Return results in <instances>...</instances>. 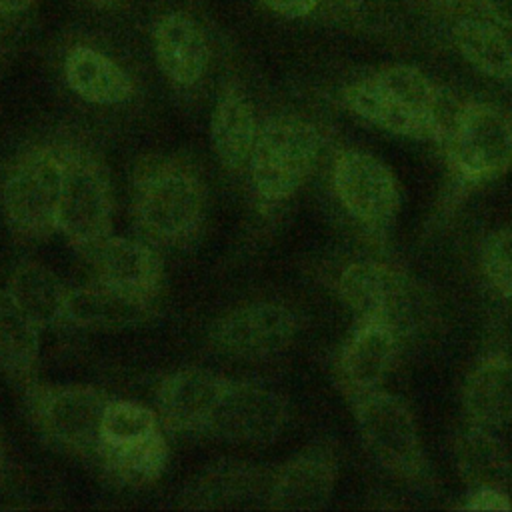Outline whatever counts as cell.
<instances>
[{"mask_svg":"<svg viewBox=\"0 0 512 512\" xmlns=\"http://www.w3.org/2000/svg\"><path fill=\"white\" fill-rule=\"evenodd\" d=\"M324 154L320 126L298 112L260 118L242 192L256 224L254 236L270 232L294 196L314 174Z\"/></svg>","mask_w":512,"mask_h":512,"instance_id":"obj_2","label":"cell"},{"mask_svg":"<svg viewBox=\"0 0 512 512\" xmlns=\"http://www.w3.org/2000/svg\"><path fill=\"white\" fill-rule=\"evenodd\" d=\"M346 110L394 136L442 144L460 106L420 68L384 66L340 90Z\"/></svg>","mask_w":512,"mask_h":512,"instance_id":"obj_3","label":"cell"},{"mask_svg":"<svg viewBox=\"0 0 512 512\" xmlns=\"http://www.w3.org/2000/svg\"><path fill=\"white\" fill-rule=\"evenodd\" d=\"M442 146L460 182H492L512 168V114L488 100L460 102Z\"/></svg>","mask_w":512,"mask_h":512,"instance_id":"obj_8","label":"cell"},{"mask_svg":"<svg viewBox=\"0 0 512 512\" xmlns=\"http://www.w3.org/2000/svg\"><path fill=\"white\" fill-rule=\"evenodd\" d=\"M454 462L462 482L474 488L512 486V456L490 428L472 424L454 440Z\"/></svg>","mask_w":512,"mask_h":512,"instance_id":"obj_27","label":"cell"},{"mask_svg":"<svg viewBox=\"0 0 512 512\" xmlns=\"http://www.w3.org/2000/svg\"><path fill=\"white\" fill-rule=\"evenodd\" d=\"M42 330L0 288V372L20 394L40 380Z\"/></svg>","mask_w":512,"mask_h":512,"instance_id":"obj_26","label":"cell"},{"mask_svg":"<svg viewBox=\"0 0 512 512\" xmlns=\"http://www.w3.org/2000/svg\"><path fill=\"white\" fill-rule=\"evenodd\" d=\"M116 196L110 168L86 136L68 134L58 234L84 260L112 236Z\"/></svg>","mask_w":512,"mask_h":512,"instance_id":"obj_6","label":"cell"},{"mask_svg":"<svg viewBox=\"0 0 512 512\" xmlns=\"http://www.w3.org/2000/svg\"><path fill=\"white\" fill-rule=\"evenodd\" d=\"M480 268L488 284L512 302V226L498 228L484 240Z\"/></svg>","mask_w":512,"mask_h":512,"instance_id":"obj_28","label":"cell"},{"mask_svg":"<svg viewBox=\"0 0 512 512\" xmlns=\"http://www.w3.org/2000/svg\"><path fill=\"white\" fill-rule=\"evenodd\" d=\"M350 402L370 456L396 476L418 480L426 472V458L410 406L398 394L380 388Z\"/></svg>","mask_w":512,"mask_h":512,"instance_id":"obj_10","label":"cell"},{"mask_svg":"<svg viewBox=\"0 0 512 512\" xmlns=\"http://www.w3.org/2000/svg\"><path fill=\"white\" fill-rule=\"evenodd\" d=\"M36 0H0V20H16L26 14Z\"/></svg>","mask_w":512,"mask_h":512,"instance_id":"obj_33","label":"cell"},{"mask_svg":"<svg viewBox=\"0 0 512 512\" xmlns=\"http://www.w3.org/2000/svg\"><path fill=\"white\" fill-rule=\"evenodd\" d=\"M456 52L480 74L512 82V32L482 14H460L450 26Z\"/></svg>","mask_w":512,"mask_h":512,"instance_id":"obj_25","label":"cell"},{"mask_svg":"<svg viewBox=\"0 0 512 512\" xmlns=\"http://www.w3.org/2000/svg\"><path fill=\"white\" fill-rule=\"evenodd\" d=\"M474 8L512 32V0H476Z\"/></svg>","mask_w":512,"mask_h":512,"instance_id":"obj_31","label":"cell"},{"mask_svg":"<svg viewBox=\"0 0 512 512\" xmlns=\"http://www.w3.org/2000/svg\"><path fill=\"white\" fill-rule=\"evenodd\" d=\"M38 438L54 452L80 462H94L98 430L114 398L94 384H56L36 380L18 394Z\"/></svg>","mask_w":512,"mask_h":512,"instance_id":"obj_7","label":"cell"},{"mask_svg":"<svg viewBox=\"0 0 512 512\" xmlns=\"http://www.w3.org/2000/svg\"><path fill=\"white\" fill-rule=\"evenodd\" d=\"M134 234L160 250H192L210 222V186L184 152H150L134 160L128 184Z\"/></svg>","mask_w":512,"mask_h":512,"instance_id":"obj_1","label":"cell"},{"mask_svg":"<svg viewBox=\"0 0 512 512\" xmlns=\"http://www.w3.org/2000/svg\"><path fill=\"white\" fill-rule=\"evenodd\" d=\"M62 74L66 86L94 106H122L136 96V82L130 72L88 44H76L64 54Z\"/></svg>","mask_w":512,"mask_h":512,"instance_id":"obj_22","label":"cell"},{"mask_svg":"<svg viewBox=\"0 0 512 512\" xmlns=\"http://www.w3.org/2000/svg\"><path fill=\"white\" fill-rule=\"evenodd\" d=\"M288 420L290 404L278 390L256 380L232 378L218 398L202 438L268 446L280 438Z\"/></svg>","mask_w":512,"mask_h":512,"instance_id":"obj_11","label":"cell"},{"mask_svg":"<svg viewBox=\"0 0 512 512\" xmlns=\"http://www.w3.org/2000/svg\"><path fill=\"white\" fill-rule=\"evenodd\" d=\"M162 304L144 302L88 280L68 286L64 328L74 330H128L158 318Z\"/></svg>","mask_w":512,"mask_h":512,"instance_id":"obj_21","label":"cell"},{"mask_svg":"<svg viewBox=\"0 0 512 512\" xmlns=\"http://www.w3.org/2000/svg\"><path fill=\"white\" fill-rule=\"evenodd\" d=\"M330 188L342 210L366 228L386 226L400 206V188L390 166L358 148H340L334 154Z\"/></svg>","mask_w":512,"mask_h":512,"instance_id":"obj_12","label":"cell"},{"mask_svg":"<svg viewBox=\"0 0 512 512\" xmlns=\"http://www.w3.org/2000/svg\"><path fill=\"white\" fill-rule=\"evenodd\" d=\"M260 118L246 86L230 78L214 100L210 114V146L226 178L240 190L256 142Z\"/></svg>","mask_w":512,"mask_h":512,"instance_id":"obj_17","label":"cell"},{"mask_svg":"<svg viewBox=\"0 0 512 512\" xmlns=\"http://www.w3.org/2000/svg\"><path fill=\"white\" fill-rule=\"evenodd\" d=\"M70 130L26 140L0 174V212L14 242L34 246L58 234Z\"/></svg>","mask_w":512,"mask_h":512,"instance_id":"obj_4","label":"cell"},{"mask_svg":"<svg viewBox=\"0 0 512 512\" xmlns=\"http://www.w3.org/2000/svg\"><path fill=\"white\" fill-rule=\"evenodd\" d=\"M300 314L276 298H252L218 314L206 328V348L236 362H264L284 354L300 332Z\"/></svg>","mask_w":512,"mask_h":512,"instance_id":"obj_9","label":"cell"},{"mask_svg":"<svg viewBox=\"0 0 512 512\" xmlns=\"http://www.w3.org/2000/svg\"><path fill=\"white\" fill-rule=\"evenodd\" d=\"M340 2H346V0H340Z\"/></svg>","mask_w":512,"mask_h":512,"instance_id":"obj_36","label":"cell"},{"mask_svg":"<svg viewBox=\"0 0 512 512\" xmlns=\"http://www.w3.org/2000/svg\"><path fill=\"white\" fill-rule=\"evenodd\" d=\"M232 376L186 366L164 374L154 390V408L174 438H202L204 426Z\"/></svg>","mask_w":512,"mask_h":512,"instance_id":"obj_16","label":"cell"},{"mask_svg":"<svg viewBox=\"0 0 512 512\" xmlns=\"http://www.w3.org/2000/svg\"><path fill=\"white\" fill-rule=\"evenodd\" d=\"M400 332L382 320H358L336 356V380L352 400L376 390L388 376Z\"/></svg>","mask_w":512,"mask_h":512,"instance_id":"obj_19","label":"cell"},{"mask_svg":"<svg viewBox=\"0 0 512 512\" xmlns=\"http://www.w3.org/2000/svg\"><path fill=\"white\" fill-rule=\"evenodd\" d=\"M438 2L444 6H450V8H464V6L474 4L476 0H438Z\"/></svg>","mask_w":512,"mask_h":512,"instance_id":"obj_35","label":"cell"},{"mask_svg":"<svg viewBox=\"0 0 512 512\" xmlns=\"http://www.w3.org/2000/svg\"><path fill=\"white\" fill-rule=\"evenodd\" d=\"M340 302L358 320H382L398 332L410 322L412 286L408 278L378 260H354L336 276Z\"/></svg>","mask_w":512,"mask_h":512,"instance_id":"obj_14","label":"cell"},{"mask_svg":"<svg viewBox=\"0 0 512 512\" xmlns=\"http://www.w3.org/2000/svg\"><path fill=\"white\" fill-rule=\"evenodd\" d=\"M86 2L98 10H112L122 4V0H86Z\"/></svg>","mask_w":512,"mask_h":512,"instance_id":"obj_34","label":"cell"},{"mask_svg":"<svg viewBox=\"0 0 512 512\" xmlns=\"http://www.w3.org/2000/svg\"><path fill=\"white\" fill-rule=\"evenodd\" d=\"M336 448L318 440L266 468L264 510L310 512L324 508L338 482Z\"/></svg>","mask_w":512,"mask_h":512,"instance_id":"obj_13","label":"cell"},{"mask_svg":"<svg viewBox=\"0 0 512 512\" xmlns=\"http://www.w3.org/2000/svg\"><path fill=\"white\" fill-rule=\"evenodd\" d=\"M268 464L222 458L202 468L176 496L182 510L264 508Z\"/></svg>","mask_w":512,"mask_h":512,"instance_id":"obj_18","label":"cell"},{"mask_svg":"<svg viewBox=\"0 0 512 512\" xmlns=\"http://www.w3.org/2000/svg\"><path fill=\"white\" fill-rule=\"evenodd\" d=\"M168 438L154 406L114 396L98 430L92 466L118 488H150L168 468Z\"/></svg>","mask_w":512,"mask_h":512,"instance_id":"obj_5","label":"cell"},{"mask_svg":"<svg viewBox=\"0 0 512 512\" xmlns=\"http://www.w3.org/2000/svg\"><path fill=\"white\" fill-rule=\"evenodd\" d=\"M462 508L474 512H508L512 510V498L508 490L484 486L470 490Z\"/></svg>","mask_w":512,"mask_h":512,"instance_id":"obj_29","label":"cell"},{"mask_svg":"<svg viewBox=\"0 0 512 512\" xmlns=\"http://www.w3.org/2000/svg\"><path fill=\"white\" fill-rule=\"evenodd\" d=\"M462 406L472 424L490 430L512 424V358L496 352L478 360L464 380Z\"/></svg>","mask_w":512,"mask_h":512,"instance_id":"obj_24","label":"cell"},{"mask_svg":"<svg viewBox=\"0 0 512 512\" xmlns=\"http://www.w3.org/2000/svg\"><path fill=\"white\" fill-rule=\"evenodd\" d=\"M4 290L18 310L42 332L64 328L68 284H64L62 278L46 264L22 258L12 266Z\"/></svg>","mask_w":512,"mask_h":512,"instance_id":"obj_23","label":"cell"},{"mask_svg":"<svg viewBox=\"0 0 512 512\" xmlns=\"http://www.w3.org/2000/svg\"><path fill=\"white\" fill-rule=\"evenodd\" d=\"M16 486L14 482V468L8 452V444L0 426V492H12Z\"/></svg>","mask_w":512,"mask_h":512,"instance_id":"obj_32","label":"cell"},{"mask_svg":"<svg viewBox=\"0 0 512 512\" xmlns=\"http://www.w3.org/2000/svg\"><path fill=\"white\" fill-rule=\"evenodd\" d=\"M260 2L284 18H304L316 10L320 0H260Z\"/></svg>","mask_w":512,"mask_h":512,"instance_id":"obj_30","label":"cell"},{"mask_svg":"<svg viewBox=\"0 0 512 512\" xmlns=\"http://www.w3.org/2000/svg\"><path fill=\"white\" fill-rule=\"evenodd\" d=\"M154 56L164 78L180 92L196 90L210 68V46L200 24L184 12L164 14L152 32Z\"/></svg>","mask_w":512,"mask_h":512,"instance_id":"obj_20","label":"cell"},{"mask_svg":"<svg viewBox=\"0 0 512 512\" xmlns=\"http://www.w3.org/2000/svg\"><path fill=\"white\" fill-rule=\"evenodd\" d=\"M90 280L144 302L162 304L166 266L162 250L140 236H108L86 260Z\"/></svg>","mask_w":512,"mask_h":512,"instance_id":"obj_15","label":"cell"}]
</instances>
